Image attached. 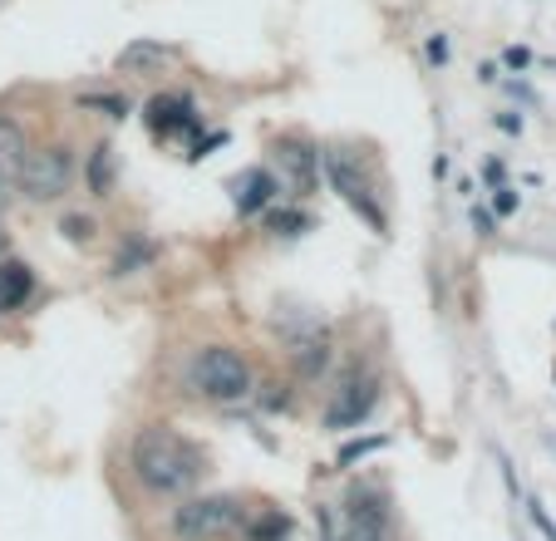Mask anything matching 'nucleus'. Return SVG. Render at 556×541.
Here are the masks:
<instances>
[{"label": "nucleus", "mask_w": 556, "mask_h": 541, "mask_svg": "<svg viewBox=\"0 0 556 541\" xmlns=\"http://www.w3.org/2000/svg\"><path fill=\"white\" fill-rule=\"evenodd\" d=\"M128 473L148 498H192L207 473V453L173 424H143L128 443Z\"/></svg>", "instance_id": "1"}, {"label": "nucleus", "mask_w": 556, "mask_h": 541, "mask_svg": "<svg viewBox=\"0 0 556 541\" xmlns=\"http://www.w3.org/2000/svg\"><path fill=\"white\" fill-rule=\"evenodd\" d=\"M192 389L207 404H242L256 394V369L237 344H202L192 354Z\"/></svg>", "instance_id": "2"}, {"label": "nucleus", "mask_w": 556, "mask_h": 541, "mask_svg": "<svg viewBox=\"0 0 556 541\" xmlns=\"http://www.w3.org/2000/svg\"><path fill=\"white\" fill-rule=\"evenodd\" d=\"M247 521V502L237 492H202V498H182L168 517L173 541H227L237 537Z\"/></svg>", "instance_id": "3"}, {"label": "nucleus", "mask_w": 556, "mask_h": 541, "mask_svg": "<svg viewBox=\"0 0 556 541\" xmlns=\"http://www.w3.org/2000/svg\"><path fill=\"white\" fill-rule=\"evenodd\" d=\"M320 173H326L330 192H340V202H345L375 237H389V212L375 192V177L365 173V163H359L350 148H320Z\"/></svg>", "instance_id": "4"}, {"label": "nucleus", "mask_w": 556, "mask_h": 541, "mask_svg": "<svg viewBox=\"0 0 556 541\" xmlns=\"http://www.w3.org/2000/svg\"><path fill=\"white\" fill-rule=\"evenodd\" d=\"M74 188V148L70 143H35L25 148L21 173H15V192L30 202H60Z\"/></svg>", "instance_id": "5"}, {"label": "nucleus", "mask_w": 556, "mask_h": 541, "mask_svg": "<svg viewBox=\"0 0 556 541\" xmlns=\"http://www.w3.org/2000/svg\"><path fill=\"white\" fill-rule=\"evenodd\" d=\"M336 541H400L394 537V502L379 482H355L345 498V521Z\"/></svg>", "instance_id": "6"}, {"label": "nucleus", "mask_w": 556, "mask_h": 541, "mask_svg": "<svg viewBox=\"0 0 556 541\" xmlns=\"http://www.w3.org/2000/svg\"><path fill=\"white\" fill-rule=\"evenodd\" d=\"M271 177L286 198L305 202L320 192V148L301 134H286L271 143Z\"/></svg>", "instance_id": "7"}, {"label": "nucleus", "mask_w": 556, "mask_h": 541, "mask_svg": "<svg viewBox=\"0 0 556 541\" xmlns=\"http://www.w3.org/2000/svg\"><path fill=\"white\" fill-rule=\"evenodd\" d=\"M375 404H379V375L350 365L345 375L336 379V389H330L320 424H326L330 433H350V428H359L369 414H375Z\"/></svg>", "instance_id": "8"}, {"label": "nucleus", "mask_w": 556, "mask_h": 541, "mask_svg": "<svg viewBox=\"0 0 556 541\" xmlns=\"http://www.w3.org/2000/svg\"><path fill=\"white\" fill-rule=\"evenodd\" d=\"M286 360H291L295 379H305V385H315V379L330 369V335L320 330V325H295L291 335H286Z\"/></svg>", "instance_id": "9"}, {"label": "nucleus", "mask_w": 556, "mask_h": 541, "mask_svg": "<svg viewBox=\"0 0 556 541\" xmlns=\"http://www.w3.org/2000/svg\"><path fill=\"white\" fill-rule=\"evenodd\" d=\"M143 118H148V134L153 138H182V134H198L202 128V114L192 104V95H153L143 104Z\"/></svg>", "instance_id": "10"}, {"label": "nucleus", "mask_w": 556, "mask_h": 541, "mask_svg": "<svg viewBox=\"0 0 556 541\" xmlns=\"http://www.w3.org/2000/svg\"><path fill=\"white\" fill-rule=\"evenodd\" d=\"M276 198H281V188H276L271 167H247V173L231 183V202H237L242 217H262L266 207H276Z\"/></svg>", "instance_id": "11"}, {"label": "nucleus", "mask_w": 556, "mask_h": 541, "mask_svg": "<svg viewBox=\"0 0 556 541\" xmlns=\"http://www.w3.org/2000/svg\"><path fill=\"white\" fill-rule=\"evenodd\" d=\"M30 295H35V266L21 256H5L0 261V315L25 311Z\"/></svg>", "instance_id": "12"}, {"label": "nucleus", "mask_w": 556, "mask_h": 541, "mask_svg": "<svg viewBox=\"0 0 556 541\" xmlns=\"http://www.w3.org/2000/svg\"><path fill=\"white\" fill-rule=\"evenodd\" d=\"M25 128L15 124L11 114H0V207L11 202L15 192V173H21V158H25Z\"/></svg>", "instance_id": "13"}, {"label": "nucleus", "mask_w": 556, "mask_h": 541, "mask_svg": "<svg viewBox=\"0 0 556 541\" xmlns=\"http://www.w3.org/2000/svg\"><path fill=\"white\" fill-rule=\"evenodd\" d=\"M173 60H178V50L163 40H134L118 50V70L124 74H163Z\"/></svg>", "instance_id": "14"}, {"label": "nucleus", "mask_w": 556, "mask_h": 541, "mask_svg": "<svg viewBox=\"0 0 556 541\" xmlns=\"http://www.w3.org/2000/svg\"><path fill=\"white\" fill-rule=\"evenodd\" d=\"M291 531H295V521L286 517L281 507L247 512V521H242V537L247 541H291Z\"/></svg>", "instance_id": "15"}, {"label": "nucleus", "mask_w": 556, "mask_h": 541, "mask_svg": "<svg viewBox=\"0 0 556 541\" xmlns=\"http://www.w3.org/2000/svg\"><path fill=\"white\" fill-rule=\"evenodd\" d=\"M85 188L94 198H109L114 192V143H94L85 158Z\"/></svg>", "instance_id": "16"}, {"label": "nucleus", "mask_w": 556, "mask_h": 541, "mask_svg": "<svg viewBox=\"0 0 556 541\" xmlns=\"http://www.w3.org/2000/svg\"><path fill=\"white\" fill-rule=\"evenodd\" d=\"M153 256H157V247L148 237H128V247H118V256H114V276H134V270L153 266Z\"/></svg>", "instance_id": "17"}, {"label": "nucleus", "mask_w": 556, "mask_h": 541, "mask_svg": "<svg viewBox=\"0 0 556 541\" xmlns=\"http://www.w3.org/2000/svg\"><path fill=\"white\" fill-rule=\"evenodd\" d=\"M266 227L281 231V237H301V231L315 227V217L301 207H266Z\"/></svg>", "instance_id": "18"}, {"label": "nucleus", "mask_w": 556, "mask_h": 541, "mask_svg": "<svg viewBox=\"0 0 556 541\" xmlns=\"http://www.w3.org/2000/svg\"><path fill=\"white\" fill-rule=\"evenodd\" d=\"M60 231H64V241H74V247H89V241L99 237V222L89 217V212H64Z\"/></svg>", "instance_id": "19"}, {"label": "nucleus", "mask_w": 556, "mask_h": 541, "mask_svg": "<svg viewBox=\"0 0 556 541\" xmlns=\"http://www.w3.org/2000/svg\"><path fill=\"white\" fill-rule=\"evenodd\" d=\"M79 109H85V114H104V118H128L134 114L124 95H79Z\"/></svg>", "instance_id": "20"}, {"label": "nucleus", "mask_w": 556, "mask_h": 541, "mask_svg": "<svg viewBox=\"0 0 556 541\" xmlns=\"http://www.w3.org/2000/svg\"><path fill=\"white\" fill-rule=\"evenodd\" d=\"M379 448H389V438H384V433H375V438H359V443H345V448H340V468H350V463L369 458V453H379Z\"/></svg>", "instance_id": "21"}, {"label": "nucleus", "mask_w": 556, "mask_h": 541, "mask_svg": "<svg viewBox=\"0 0 556 541\" xmlns=\"http://www.w3.org/2000/svg\"><path fill=\"white\" fill-rule=\"evenodd\" d=\"M472 231L478 237H497V217L488 207H472Z\"/></svg>", "instance_id": "22"}, {"label": "nucleus", "mask_w": 556, "mask_h": 541, "mask_svg": "<svg viewBox=\"0 0 556 541\" xmlns=\"http://www.w3.org/2000/svg\"><path fill=\"white\" fill-rule=\"evenodd\" d=\"M517 212V192L513 188H497V198H493V217H513Z\"/></svg>", "instance_id": "23"}, {"label": "nucleus", "mask_w": 556, "mask_h": 541, "mask_svg": "<svg viewBox=\"0 0 556 541\" xmlns=\"http://www.w3.org/2000/svg\"><path fill=\"white\" fill-rule=\"evenodd\" d=\"M429 60L433 64H448V40H443V35H433V40H429Z\"/></svg>", "instance_id": "24"}, {"label": "nucleus", "mask_w": 556, "mask_h": 541, "mask_svg": "<svg viewBox=\"0 0 556 541\" xmlns=\"http://www.w3.org/2000/svg\"><path fill=\"white\" fill-rule=\"evenodd\" d=\"M503 60H507V64H513V70H527V64H532V54H527V50H522V45H513V50H507V54H503Z\"/></svg>", "instance_id": "25"}, {"label": "nucleus", "mask_w": 556, "mask_h": 541, "mask_svg": "<svg viewBox=\"0 0 556 541\" xmlns=\"http://www.w3.org/2000/svg\"><path fill=\"white\" fill-rule=\"evenodd\" d=\"M497 128H507V134H522V118H513V114H497Z\"/></svg>", "instance_id": "26"}, {"label": "nucleus", "mask_w": 556, "mask_h": 541, "mask_svg": "<svg viewBox=\"0 0 556 541\" xmlns=\"http://www.w3.org/2000/svg\"><path fill=\"white\" fill-rule=\"evenodd\" d=\"M11 256V227H5V222H0V261Z\"/></svg>", "instance_id": "27"}]
</instances>
